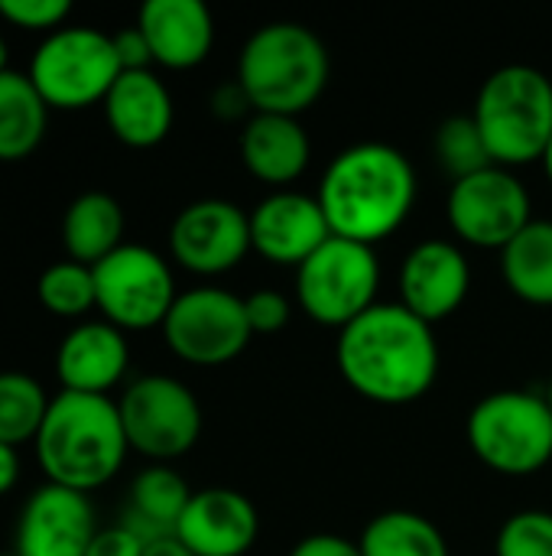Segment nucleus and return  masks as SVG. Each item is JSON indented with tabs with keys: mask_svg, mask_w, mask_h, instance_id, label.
<instances>
[{
	"mask_svg": "<svg viewBox=\"0 0 552 556\" xmlns=\"http://www.w3.org/2000/svg\"><path fill=\"white\" fill-rule=\"evenodd\" d=\"M338 371L348 388L374 404H413L439 378L433 326L403 303H374L338 336Z\"/></svg>",
	"mask_w": 552,
	"mask_h": 556,
	"instance_id": "1",
	"label": "nucleus"
},
{
	"mask_svg": "<svg viewBox=\"0 0 552 556\" xmlns=\"http://www.w3.org/2000/svg\"><path fill=\"white\" fill-rule=\"evenodd\" d=\"M316 199L335 238L374 248L410 218L416 173L407 153L390 143H355L325 166Z\"/></svg>",
	"mask_w": 552,
	"mask_h": 556,
	"instance_id": "2",
	"label": "nucleus"
},
{
	"mask_svg": "<svg viewBox=\"0 0 552 556\" xmlns=\"http://www.w3.org/2000/svg\"><path fill=\"white\" fill-rule=\"evenodd\" d=\"M33 446L46 479L81 495L107 485L130 453L120 407L104 394L75 391L52 397Z\"/></svg>",
	"mask_w": 552,
	"mask_h": 556,
	"instance_id": "3",
	"label": "nucleus"
},
{
	"mask_svg": "<svg viewBox=\"0 0 552 556\" xmlns=\"http://www.w3.org/2000/svg\"><path fill=\"white\" fill-rule=\"evenodd\" d=\"M332 75L329 49L316 29L277 20L251 33L238 59V85L244 88L254 114H290L309 111Z\"/></svg>",
	"mask_w": 552,
	"mask_h": 556,
	"instance_id": "4",
	"label": "nucleus"
},
{
	"mask_svg": "<svg viewBox=\"0 0 552 556\" xmlns=\"http://www.w3.org/2000/svg\"><path fill=\"white\" fill-rule=\"evenodd\" d=\"M472 117L495 166L537 163L552 140V78L534 65H504L485 78Z\"/></svg>",
	"mask_w": 552,
	"mask_h": 556,
	"instance_id": "5",
	"label": "nucleus"
},
{
	"mask_svg": "<svg viewBox=\"0 0 552 556\" xmlns=\"http://www.w3.org/2000/svg\"><path fill=\"white\" fill-rule=\"evenodd\" d=\"M468 446L498 476H534L552 463V410L537 391H495L468 414Z\"/></svg>",
	"mask_w": 552,
	"mask_h": 556,
	"instance_id": "6",
	"label": "nucleus"
},
{
	"mask_svg": "<svg viewBox=\"0 0 552 556\" xmlns=\"http://www.w3.org/2000/svg\"><path fill=\"white\" fill-rule=\"evenodd\" d=\"M26 75L49 108L85 111L98 101L104 104L107 91L120 78V62L107 33L91 26H62L36 46Z\"/></svg>",
	"mask_w": 552,
	"mask_h": 556,
	"instance_id": "7",
	"label": "nucleus"
},
{
	"mask_svg": "<svg viewBox=\"0 0 552 556\" xmlns=\"http://www.w3.org/2000/svg\"><path fill=\"white\" fill-rule=\"evenodd\" d=\"M381 264L371 244L329 238L306 264L296 267V300L299 309L332 329L351 326L377 303Z\"/></svg>",
	"mask_w": 552,
	"mask_h": 556,
	"instance_id": "8",
	"label": "nucleus"
},
{
	"mask_svg": "<svg viewBox=\"0 0 552 556\" xmlns=\"http://www.w3.org/2000/svg\"><path fill=\"white\" fill-rule=\"evenodd\" d=\"M117 407L130 450L159 466L185 456L202 437V407L179 378H137Z\"/></svg>",
	"mask_w": 552,
	"mask_h": 556,
	"instance_id": "9",
	"label": "nucleus"
},
{
	"mask_svg": "<svg viewBox=\"0 0 552 556\" xmlns=\"http://www.w3.org/2000/svg\"><path fill=\"white\" fill-rule=\"evenodd\" d=\"M94 290L101 316L120 332L163 326L179 296L169 264L143 244H120L94 264Z\"/></svg>",
	"mask_w": 552,
	"mask_h": 556,
	"instance_id": "10",
	"label": "nucleus"
},
{
	"mask_svg": "<svg viewBox=\"0 0 552 556\" xmlns=\"http://www.w3.org/2000/svg\"><path fill=\"white\" fill-rule=\"evenodd\" d=\"M251 336L244 300L221 287H195L179 293L163 323V339L172 355L198 368L234 362L247 349Z\"/></svg>",
	"mask_w": 552,
	"mask_h": 556,
	"instance_id": "11",
	"label": "nucleus"
},
{
	"mask_svg": "<svg viewBox=\"0 0 552 556\" xmlns=\"http://www.w3.org/2000/svg\"><path fill=\"white\" fill-rule=\"evenodd\" d=\"M449 225L472 248H508L530 222V192L504 166H488L475 176L452 182Z\"/></svg>",
	"mask_w": 552,
	"mask_h": 556,
	"instance_id": "12",
	"label": "nucleus"
},
{
	"mask_svg": "<svg viewBox=\"0 0 552 556\" xmlns=\"http://www.w3.org/2000/svg\"><path fill=\"white\" fill-rule=\"evenodd\" d=\"M172 261L198 277L234 270L251 248V215L228 199H198L185 205L169 228Z\"/></svg>",
	"mask_w": 552,
	"mask_h": 556,
	"instance_id": "13",
	"label": "nucleus"
},
{
	"mask_svg": "<svg viewBox=\"0 0 552 556\" xmlns=\"http://www.w3.org/2000/svg\"><path fill=\"white\" fill-rule=\"evenodd\" d=\"M329 238L332 228L316 195L277 189L251 212V248L270 264L299 267Z\"/></svg>",
	"mask_w": 552,
	"mask_h": 556,
	"instance_id": "14",
	"label": "nucleus"
},
{
	"mask_svg": "<svg viewBox=\"0 0 552 556\" xmlns=\"http://www.w3.org/2000/svg\"><path fill=\"white\" fill-rule=\"evenodd\" d=\"M94 508L88 495L46 482L36 489L16 521L20 556H85L94 534Z\"/></svg>",
	"mask_w": 552,
	"mask_h": 556,
	"instance_id": "15",
	"label": "nucleus"
},
{
	"mask_svg": "<svg viewBox=\"0 0 552 556\" xmlns=\"http://www.w3.org/2000/svg\"><path fill=\"white\" fill-rule=\"evenodd\" d=\"M468 290H472V264L459 244L429 238L420 241L403 257L400 303L423 323L436 326L449 319L468 300Z\"/></svg>",
	"mask_w": 552,
	"mask_h": 556,
	"instance_id": "16",
	"label": "nucleus"
},
{
	"mask_svg": "<svg viewBox=\"0 0 552 556\" xmlns=\"http://www.w3.org/2000/svg\"><path fill=\"white\" fill-rule=\"evenodd\" d=\"M260 534L254 502L238 489H202L179 518L176 538L195 556H244Z\"/></svg>",
	"mask_w": 552,
	"mask_h": 556,
	"instance_id": "17",
	"label": "nucleus"
},
{
	"mask_svg": "<svg viewBox=\"0 0 552 556\" xmlns=\"http://www.w3.org/2000/svg\"><path fill=\"white\" fill-rule=\"evenodd\" d=\"M130 365V345L117 326L107 319L78 323L65 332L55 352V375L62 391L104 394L120 384Z\"/></svg>",
	"mask_w": 552,
	"mask_h": 556,
	"instance_id": "18",
	"label": "nucleus"
},
{
	"mask_svg": "<svg viewBox=\"0 0 552 556\" xmlns=\"http://www.w3.org/2000/svg\"><path fill=\"white\" fill-rule=\"evenodd\" d=\"M153 62L163 68H195L215 46V20L202 0H146L137 16Z\"/></svg>",
	"mask_w": 552,
	"mask_h": 556,
	"instance_id": "19",
	"label": "nucleus"
},
{
	"mask_svg": "<svg viewBox=\"0 0 552 556\" xmlns=\"http://www.w3.org/2000/svg\"><path fill=\"white\" fill-rule=\"evenodd\" d=\"M104 117L120 143L133 150H150L163 143L172 130V94L163 78L153 75V68L120 72L104 98Z\"/></svg>",
	"mask_w": 552,
	"mask_h": 556,
	"instance_id": "20",
	"label": "nucleus"
},
{
	"mask_svg": "<svg viewBox=\"0 0 552 556\" xmlns=\"http://www.w3.org/2000/svg\"><path fill=\"white\" fill-rule=\"evenodd\" d=\"M312 156V143L299 117L290 114H254L241 130V160L247 173L267 186L296 182Z\"/></svg>",
	"mask_w": 552,
	"mask_h": 556,
	"instance_id": "21",
	"label": "nucleus"
},
{
	"mask_svg": "<svg viewBox=\"0 0 552 556\" xmlns=\"http://www.w3.org/2000/svg\"><path fill=\"white\" fill-rule=\"evenodd\" d=\"M192 495L195 492L176 469L150 466L130 485V502H127L120 525L130 534H137L146 547L163 538H176L179 518L185 515Z\"/></svg>",
	"mask_w": 552,
	"mask_h": 556,
	"instance_id": "22",
	"label": "nucleus"
},
{
	"mask_svg": "<svg viewBox=\"0 0 552 556\" xmlns=\"http://www.w3.org/2000/svg\"><path fill=\"white\" fill-rule=\"evenodd\" d=\"M124 208L107 192H81L62 218V244L68 261L101 264L124 244Z\"/></svg>",
	"mask_w": 552,
	"mask_h": 556,
	"instance_id": "23",
	"label": "nucleus"
},
{
	"mask_svg": "<svg viewBox=\"0 0 552 556\" xmlns=\"http://www.w3.org/2000/svg\"><path fill=\"white\" fill-rule=\"evenodd\" d=\"M49 127V104L26 72H0V163L33 156Z\"/></svg>",
	"mask_w": 552,
	"mask_h": 556,
	"instance_id": "24",
	"label": "nucleus"
},
{
	"mask_svg": "<svg viewBox=\"0 0 552 556\" xmlns=\"http://www.w3.org/2000/svg\"><path fill=\"white\" fill-rule=\"evenodd\" d=\"M501 274L517 300L552 306V222L534 218L501 251Z\"/></svg>",
	"mask_w": 552,
	"mask_h": 556,
	"instance_id": "25",
	"label": "nucleus"
},
{
	"mask_svg": "<svg viewBox=\"0 0 552 556\" xmlns=\"http://www.w3.org/2000/svg\"><path fill=\"white\" fill-rule=\"evenodd\" d=\"M364 556H449L442 531L416 511H384L361 534Z\"/></svg>",
	"mask_w": 552,
	"mask_h": 556,
	"instance_id": "26",
	"label": "nucleus"
},
{
	"mask_svg": "<svg viewBox=\"0 0 552 556\" xmlns=\"http://www.w3.org/2000/svg\"><path fill=\"white\" fill-rule=\"evenodd\" d=\"M52 397L46 388L23 371H0V443L23 446L36 443Z\"/></svg>",
	"mask_w": 552,
	"mask_h": 556,
	"instance_id": "27",
	"label": "nucleus"
},
{
	"mask_svg": "<svg viewBox=\"0 0 552 556\" xmlns=\"http://www.w3.org/2000/svg\"><path fill=\"white\" fill-rule=\"evenodd\" d=\"M39 303L59 316V319H81L98 306V290H94V267L78 264V261H59L42 270L36 283Z\"/></svg>",
	"mask_w": 552,
	"mask_h": 556,
	"instance_id": "28",
	"label": "nucleus"
},
{
	"mask_svg": "<svg viewBox=\"0 0 552 556\" xmlns=\"http://www.w3.org/2000/svg\"><path fill=\"white\" fill-rule=\"evenodd\" d=\"M433 153H436V163L452 176V182L495 166L491 150H488V143H485V137H482V130H478L472 114L446 117L439 124V130H436Z\"/></svg>",
	"mask_w": 552,
	"mask_h": 556,
	"instance_id": "29",
	"label": "nucleus"
},
{
	"mask_svg": "<svg viewBox=\"0 0 552 556\" xmlns=\"http://www.w3.org/2000/svg\"><path fill=\"white\" fill-rule=\"evenodd\" d=\"M498 556H552V515L550 511H517L498 531Z\"/></svg>",
	"mask_w": 552,
	"mask_h": 556,
	"instance_id": "30",
	"label": "nucleus"
},
{
	"mask_svg": "<svg viewBox=\"0 0 552 556\" xmlns=\"http://www.w3.org/2000/svg\"><path fill=\"white\" fill-rule=\"evenodd\" d=\"M68 0H0V16L29 33H55L68 20Z\"/></svg>",
	"mask_w": 552,
	"mask_h": 556,
	"instance_id": "31",
	"label": "nucleus"
},
{
	"mask_svg": "<svg viewBox=\"0 0 552 556\" xmlns=\"http://www.w3.org/2000/svg\"><path fill=\"white\" fill-rule=\"evenodd\" d=\"M244 309H247V323L254 336H277L280 329H286L293 316V306L280 290H257L244 296Z\"/></svg>",
	"mask_w": 552,
	"mask_h": 556,
	"instance_id": "32",
	"label": "nucleus"
},
{
	"mask_svg": "<svg viewBox=\"0 0 552 556\" xmlns=\"http://www.w3.org/2000/svg\"><path fill=\"white\" fill-rule=\"evenodd\" d=\"M111 39H114V52H117L120 72H143V68L153 65V52H150V42L140 33V26H127V29L114 33Z\"/></svg>",
	"mask_w": 552,
	"mask_h": 556,
	"instance_id": "33",
	"label": "nucleus"
},
{
	"mask_svg": "<svg viewBox=\"0 0 552 556\" xmlns=\"http://www.w3.org/2000/svg\"><path fill=\"white\" fill-rule=\"evenodd\" d=\"M143 551H146V544L137 534H130L124 525H114V528H101L94 534L85 556H143Z\"/></svg>",
	"mask_w": 552,
	"mask_h": 556,
	"instance_id": "34",
	"label": "nucleus"
},
{
	"mask_svg": "<svg viewBox=\"0 0 552 556\" xmlns=\"http://www.w3.org/2000/svg\"><path fill=\"white\" fill-rule=\"evenodd\" d=\"M290 556H364L361 554V544L348 541V538H338V534H309L303 538Z\"/></svg>",
	"mask_w": 552,
	"mask_h": 556,
	"instance_id": "35",
	"label": "nucleus"
},
{
	"mask_svg": "<svg viewBox=\"0 0 552 556\" xmlns=\"http://www.w3.org/2000/svg\"><path fill=\"white\" fill-rule=\"evenodd\" d=\"M211 111H215L221 121H238V117H247V111H254V108H251L244 88H241L238 78H234L231 85L215 88V94H211Z\"/></svg>",
	"mask_w": 552,
	"mask_h": 556,
	"instance_id": "36",
	"label": "nucleus"
},
{
	"mask_svg": "<svg viewBox=\"0 0 552 556\" xmlns=\"http://www.w3.org/2000/svg\"><path fill=\"white\" fill-rule=\"evenodd\" d=\"M20 482V453L0 443V495H7Z\"/></svg>",
	"mask_w": 552,
	"mask_h": 556,
	"instance_id": "37",
	"label": "nucleus"
},
{
	"mask_svg": "<svg viewBox=\"0 0 552 556\" xmlns=\"http://www.w3.org/2000/svg\"><path fill=\"white\" fill-rule=\"evenodd\" d=\"M143 556H195L179 538H163V541H156V544H150Z\"/></svg>",
	"mask_w": 552,
	"mask_h": 556,
	"instance_id": "38",
	"label": "nucleus"
},
{
	"mask_svg": "<svg viewBox=\"0 0 552 556\" xmlns=\"http://www.w3.org/2000/svg\"><path fill=\"white\" fill-rule=\"evenodd\" d=\"M543 166H547V176H550V182H552V140H550V147H547V153H543Z\"/></svg>",
	"mask_w": 552,
	"mask_h": 556,
	"instance_id": "39",
	"label": "nucleus"
},
{
	"mask_svg": "<svg viewBox=\"0 0 552 556\" xmlns=\"http://www.w3.org/2000/svg\"><path fill=\"white\" fill-rule=\"evenodd\" d=\"M0 72H7V42L0 36Z\"/></svg>",
	"mask_w": 552,
	"mask_h": 556,
	"instance_id": "40",
	"label": "nucleus"
},
{
	"mask_svg": "<svg viewBox=\"0 0 552 556\" xmlns=\"http://www.w3.org/2000/svg\"><path fill=\"white\" fill-rule=\"evenodd\" d=\"M543 397H547V404H550V410H552V378H550V384H547V394H543Z\"/></svg>",
	"mask_w": 552,
	"mask_h": 556,
	"instance_id": "41",
	"label": "nucleus"
},
{
	"mask_svg": "<svg viewBox=\"0 0 552 556\" xmlns=\"http://www.w3.org/2000/svg\"><path fill=\"white\" fill-rule=\"evenodd\" d=\"M0 556H20V554H16V551H10V554H0Z\"/></svg>",
	"mask_w": 552,
	"mask_h": 556,
	"instance_id": "42",
	"label": "nucleus"
}]
</instances>
